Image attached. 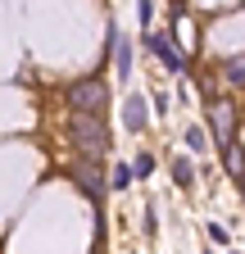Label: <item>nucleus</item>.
Wrapping results in <instances>:
<instances>
[{"label":"nucleus","mask_w":245,"mask_h":254,"mask_svg":"<svg viewBox=\"0 0 245 254\" xmlns=\"http://www.w3.org/2000/svg\"><path fill=\"white\" fill-rule=\"evenodd\" d=\"M68 132H73V141H77L86 154H105V150H109V127L100 123V114H73Z\"/></svg>","instance_id":"nucleus-1"},{"label":"nucleus","mask_w":245,"mask_h":254,"mask_svg":"<svg viewBox=\"0 0 245 254\" xmlns=\"http://www.w3.org/2000/svg\"><path fill=\"white\" fill-rule=\"evenodd\" d=\"M68 100H73L77 114H100V105H105V82H100V77L73 82V86H68Z\"/></svg>","instance_id":"nucleus-2"},{"label":"nucleus","mask_w":245,"mask_h":254,"mask_svg":"<svg viewBox=\"0 0 245 254\" xmlns=\"http://www.w3.org/2000/svg\"><path fill=\"white\" fill-rule=\"evenodd\" d=\"M145 46L164 59V68H168V73H182V68H186V59H182V55H177V50H173V46L159 37V32H145Z\"/></svg>","instance_id":"nucleus-3"},{"label":"nucleus","mask_w":245,"mask_h":254,"mask_svg":"<svg viewBox=\"0 0 245 254\" xmlns=\"http://www.w3.org/2000/svg\"><path fill=\"white\" fill-rule=\"evenodd\" d=\"M122 123H127L132 132H141V127L150 123V114H145V100H141V95H127V100H122Z\"/></svg>","instance_id":"nucleus-4"},{"label":"nucleus","mask_w":245,"mask_h":254,"mask_svg":"<svg viewBox=\"0 0 245 254\" xmlns=\"http://www.w3.org/2000/svg\"><path fill=\"white\" fill-rule=\"evenodd\" d=\"M114 59H118V77L132 82V46H127V37H118V32H114Z\"/></svg>","instance_id":"nucleus-5"},{"label":"nucleus","mask_w":245,"mask_h":254,"mask_svg":"<svg viewBox=\"0 0 245 254\" xmlns=\"http://www.w3.org/2000/svg\"><path fill=\"white\" fill-rule=\"evenodd\" d=\"M213 132H218V145H227V141H232V109H227V105L213 109Z\"/></svg>","instance_id":"nucleus-6"},{"label":"nucleus","mask_w":245,"mask_h":254,"mask_svg":"<svg viewBox=\"0 0 245 254\" xmlns=\"http://www.w3.org/2000/svg\"><path fill=\"white\" fill-rule=\"evenodd\" d=\"M173 177H177V186H195V168H191V159H173Z\"/></svg>","instance_id":"nucleus-7"},{"label":"nucleus","mask_w":245,"mask_h":254,"mask_svg":"<svg viewBox=\"0 0 245 254\" xmlns=\"http://www.w3.org/2000/svg\"><path fill=\"white\" fill-rule=\"evenodd\" d=\"M227 82H232V86H245V55L227 59Z\"/></svg>","instance_id":"nucleus-8"},{"label":"nucleus","mask_w":245,"mask_h":254,"mask_svg":"<svg viewBox=\"0 0 245 254\" xmlns=\"http://www.w3.org/2000/svg\"><path fill=\"white\" fill-rule=\"evenodd\" d=\"M155 173V159L150 154H136V164H132V177H150Z\"/></svg>","instance_id":"nucleus-9"},{"label":"nucleus","mask_w":245,"mask_h":254,"mask_svg":"<svg viewBox=\"0 0 245 254\" xmlns=\"http://www.w3.org/2000/svg\"><path fill=\"white\" fill-rule=\"evenodd\" d=\"M114 186H118V190L132 186V164H118V168H114Z\"/></svg>","instance_id":"nucleus-10"},{"label":"nucleus","mask_w":245,"mask_h":254,"mask_svg":"<svg viewBox=\"0 0 245 254\" xmlns=\"http://www.w3.org/2000/svg\"><path fill=\"white\" fill-rule=\"evenodd\" d=\"M186 145L195 150V154H204L209 145H204V132H200V127H186Z\"/></svg>","instance_id":"nucleus-11"},{"label":"nucleus","mask_w":245,"mask_h":254,"mask_svg":"<svg viewBox=\"0 0 245 254\" xmlns=\"http://www.w3.org/2000/svg\"><path fill=\"white\" fill-rule=\"evenodd\" d=\"M82 190H86V195H96V173H91V168H82Z\"/></svg>","instance_id":"nucleus-12"},{"label":"nucleus","mask_w":245,"mask_h":254,"mask_svg":"<svg viewBox=\"0 0 245 254\" xmlns=\"http://www.w3.org/2000/svg\"><path fill=\"white\" fill-rule=\"evenodd\" d=\"M241 186H245V177H241Z\"/></svg>","instance_id":"nucleus-13"}]
</instances>
